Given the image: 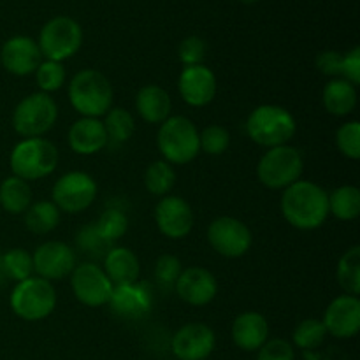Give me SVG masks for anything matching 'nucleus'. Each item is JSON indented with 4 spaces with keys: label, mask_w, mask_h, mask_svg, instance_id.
Here are the masks:
<instances>
[{
    "label": "nucleus",
    "mask_w": 360,
    "mask_h": 360,
    "mask_svg": "<svg viewBox=\"0 0 360 360\" xmlns=\"http://www.w3.org/2000/svg\"><path fill=\"white\" fill-rule=\"evenodd\" d=\"M327 329L322 320L319 319H306L295 327L292 334V341L301 350H315L326 341Z\"/></svg>",
    "instance_id": "33"
},
{
    "label": "nucleus",
    "mask_w": 360,
    "mask_h": 360,
    "mask_svg": "<svg viewBox=\"0 0 360 360\" xmlns=\"http://www.w3.org/2000/svg\"><path fill=\"white\" fill-rule=\"evenodd\" d=\"M155 221L165 238L183 239L193 229V211L181 197L165 195L155 207Z\"/></svg>",
    "instance_id": "14"
},
{
    "label": "nucleus",
    "mask_w": 360,
    "mask_h": 360,
    "mask_svg": "<svg viewBox=\"0 0 360 360\" xmlns=\"http://www.w3.org/2000/svg\"><path fill=\"white\" fill-rule=\"evenodd\" d=\"M32 204V188L28 181L9 176L0 183V206L9 214H25Z\"/></svg>",
    "instance_id": "26"
},
{
    "label": "nucleus",
    "mask_w": 360,
    "mask_h": 360,
    "mask_svg": "<svg viewBox=\"0 0 360 360\" xmlns=\"http://www.w3.org/2000/svg\"><path fill=\"white\" fill-rule=\"evenodd\" d=\"M2 259L9 280L20 283V281L34 276V260H32V255L27 250L11 248L6 253H2Z\"/></svg>",
    "instance_id": "34"
},
{
    "label": "nucleus",
    "mask_w": 360,
    "mask_h": 360,
    "mask_svg": "<svg viewBox=\"0 0 360 360\" xmlns=\"http://www.w3.org/2000/svg\"><path fill=\"white\" fill-rule=\"evenodd\" d=\"M69 101L83 118H101L112 105V86L98 70H79L69 84Z\"/></svg>",
    "instance_id": "3"
},
{
    "label": "nucleus",
    "mask_w": 360,
    "mask_h": 360,
    "mask_svg": "<svg viewBox=\"0 0 360 360\" xmlns=\"http://www.w3.org/2000/svg\"><path fill=\"white\" fill-rule=\"evenodd\" d=\"M35 81L42 94H53L60 90L65 83V67L60 62H51V60H42L41 65L35 70Z\"/></svg>",
    "instance_id": "35"
},
{
    "label": "nucleus",
    "mask_w": 360,
    "mask_h": 360,
    "mask_svg": "<svg viewBox=\"0 0 360 360\" xmlns=\"http://www.w3.org/2000/svg\"><path fill=\"white\" fill-rule=\"evenodd\" d=\"M329 214L341 221H352L360 214V190L354 185L338 186L329 193Z\"/></svg>",
    "instance_id": "28"
},
{
    "label": "nucleus",
    "mask_w": 360,
    "mask_h": 360,
    "mask_svg": "<svg viewBox=\"0 0 360 360\" xmlns=\"http://www.w3.org/2000/svg\"><path fill=\"white\" fill-rule=\"evenodd\" d=\"M341 77L357 86L360 83V48L355 46L350 51L343 55V65H341Z\"/></svg>",
    "instance_id": "43"
},
{
    "label": "nucleus",
    "mask_w": 360,
    "mask_h": 360,
    "mask_svg": "<svg viewBox=\"0 0 360 360\" xmlns=\"http://www.w3.org/2000/svg\"><path fill=\"white\" fill-rule=\"evenodd\" d=\"M108 278L115 287L130 285L139 281V259L136 253L125 246H112L104 257V267Z\"/></svg>",
    "instance_id": "23"
},
{
    "label": "nucleus",
    "mask_w": 360,
    "mask_h": 360,
    "mask_svg": "<svg viewBox=\"0 0 360 360\" xmlns=\"http://www.w3.org/2000/svg\"><path fill=\"white\" fill-rule=\"evenodd\" d=\"M217 345V338L206 323L192 322L176 330L172 336V354L179 360H204L211 355Z\"/></svg>",
    "instance_id": "15"
},
{
    "label": "nucleus",
    "mask_w": 360,
    "mask_h": 360,
    "mask_svg": "<svg viewBox=\"0 0 360 360\" xmlns=\"http://www.w3.org/2000/svg\"><path fill=\"white\" fill-rule=\"evenodd\" d=\"M181 260L174 255H160L155 264V278L162 287H172L178 281L179 274H181Z\"/></svg>",
    "instance_id": "40"
},
{
    "label": "nucleus",
    "mask_w": 360,
    "mask_h": 360,
    "mask_svg": "<svg viewBox=\"0 0 360 360\" xmlns=\"http://www.w3.org/2000/svg\"><path fill=\"white\" fill-rule=\"evenodd\" d=\"M7 274H6V267H4V259H2V252H0V287L7 283Z\"/></svg>",
    "instance_id": "44"
},
{
    "label": "nucleus",
    "mask_w": 360,
    "mask_h": 360,
    "mask_svg": "<svg viewBox=\"0 0 360 360\" xmlns=\"http://www.w3.org/2000/svg\"><path fill=\"white\" fill-rule=\"evenodd\" d=\"M51 197V202L63 213H81L97 199V183L86 172H67L55 181Z\"/></svg>",
    "instance_id": "10"
},
{
    "label": "nucleus",
    "mask_w": 360,
    "mask_h": 360,
    "mask_svg": "<svg viewBox=\"0 0 360 360\" xmlns=\"http://www.w3.org/2000/svg\"><path fill=\"white\" fill-rule=\"evenodd\" d=\"M207 241L211 248L227 259H239L252 248V231L248 225L234 217L214 218L207 229Z\"/></svg>",
    "instance_id": "12"
},
{
    "label": "nucleus",
    "mask_w": 360,
    "mask_h": 360,
    "mask_svg": "<svg viewBox=\"0 0 360 360\" xmlns=\"http://www.w3.org/2000/svg\"><path fill=\"white\" fill-rule=\"evenodd\" d=\"M176 185V171L169 162L157 160L148 165L144 172V186L151 195L165 197L169 195Z\"/></svg>",
    "instance_id": "30"
},
{
    "label": "nucleus",
    "mask_w": 360,
    "mask_h": 360,
    "mask_svg": "<svg viewBox=\"0 0 360 360\" xmlns=\"http://www.w3.org/2000/svg\"><path fill=\"white\" fill-rule=\"evenodd\" d=\"M281 213L292 227L315 231L329 217V193L313 181L299 179L285 188L281 195Z\"/></svg>",
    "instance_id": "1"
},
{
    "label": "nucleus",
    "mask_w": 360,
    "mask_h": 360,
    "mask_svg": "<svg viewBox=\"0 0 360 360\" xmlns=\"http://www.w3.org/2000/svg\"><path fill=\"white\" fill-rule=\"evenodd\" d=\"M76 245L84 255H90L98 259V257H105V253L112 248L111 243L105 241L98 231L95 229V224H88L77 232L76 236Z\"/></svg>",
    "instance_id": "37"
},
{
    "label": "nucleus",
    "mask_w": 360,
    "mask_h": 360,
    "mask_svg": "<svg viewBox=\"0 0 360 360\" xmlns=\"http://www.w3.org/2000/svg\"><path fill=\"white\" fill-rule=\"evenodd\" d=\"M336 146L350 160L360 158V123L352 120L341 125L336 132Z\"/></svg>",
    "instance_id": "38"
},
{
    "label": "nucleus",
    "mask_w": 360,
    "mask_h": 360,
    "mask_svg": "<svg viewBox=\"0 0 360 360\" xmlns=\"http://www.w3.org/2000/svg\"><path fill=\"white\" fill-rule=\"evenodd\" d=\"M11 309L25 322H39L55 311L56 292L51 281L30 276L20 281L11 292Z\"/></svg>",
    "instance_id": "7"
},
{
    "label": "nucleus",
    "mask_w": 360,
    "mask_h": 360,
    "mask_svg": "<svg viewBox=\"0 0 360 360\" xmlns=\"http://www.w3.org/2000/svg\"><path fill=\"white\" fill-rule=\"evenodd\" d=\"M108 134L98 118H79L69 129V146L77 155H95L108 146Z\"/></svg>",
    "instance_id": "21"
},
{
    "label": "nucleus",
    "mask_w": 360,
    "mask_h": 360,
    "mask_svg": "<svg viewBox=\"0 0 360 360\" xmlns=\"http://www.w3.org/2000/svg\"><path fill=\"white\" fill-rule=\"evenodd\" d=\"M158 151L171 165H185L200 153L199 130L185 116H169L157 134Z\"/></svg>",
    "instance_id": "4"
},
{
    "label": "nucleus",
    "mask_w": 360,
    "mask_h": 360,
    "mask_svg": "<svg viewBox=\"0 0 360 360\" xmlns=\"http://www.w3.org/2000/svg\"><path fill=\"white\" fill-rule=\"evenodd\" d=\"M112 311L122 319L136 320L150 313L153 306L151 287L143 281H136L130 285H120L112 288L111 299L108 302Z\"/></svg>",
    "instance_id": "20"
},
{
    "label": "nucleus",
    "mask_w": 360,
    "mask_h": 360,
    "mask_svg": "<svg viewBox=\"0 0 360 360\" xmlns=\"http://www.w3.org/2000/svg\"><path fill=\"white\" fill-rule=\"evenodd\" d=\"M327 334L338 340H350L360 329V301L355 295H340L327 306L323 313Z\"/></svg>",
    "instance_id": "18"
},
{
    "label": "nucleus",
    "mask_w": 360,
    "mask_h": 360,
    "mask_svg": "<svg viewBox=\"0 0 360 360\" xmlns=\"http://www.w3.org/2000/svg\"><path fill=\"white\" fill-rule=\"evenodd\" d=\"M297 123L288 109L276 104H264L253 109L246 122L250 139L264 148L283 146L294 137Z\"/></svg>",
    "instance_id": "2"
},
{
    "label": "nucleus",
    "mask_w": 360,
    "mask_h": 360,
    "mask_svg": "<svg viewBox=\"0 0 360 360\" xmlns=\"http://www.w3.org/2000/svg\"><path fill=\"white\" fill-rule=\"evenodd\" d=\"M35 276L48 281H60L70 276L76 264V252L62 241L42 243L32 253Z\"/></svg>",
    "instance_id": "13"
},
{
    "label": "nucleus",
    "mask_w": 360,
    "mask_h": 360,
    "mask_svg": "<svg viewBox=\"0 0 360 360\" xmlns=\"http://www.w3.org/2000/svg\"><path fill=\"white\" fill-rule=\"evenodd\" d=\"M199 144L200 151L211 157H218V155H224L231 146V134L225 127L210 125L202 132H199Z\"/></svg>",
    "instance_id": "36"
},
{
    "label": "nucleus",
    "mask_w": 360,
    "mask_h": 360,
    "mask_svg": "<svg viewBox=\"0 0 360 360\" xmlns=\"http://www.w3.org/2000/svg\"><path fill=\"white\" fill-rule=\"evenodd\" d=\"M341 65H343V53L340 51H322L316 56V69L326 76L341 77Z\"/></svg>",
    "instance_id": "42"
},
{
    "label": "nucleus",
    "mask_w": 360,
    "mask_h": 360,
    "mask_svg": "<svg viewBox=\"0 0 360 360\" xmlns=\"http://www.w3.org/2000/svg\"><path fill=\"white\" fill-rule=\"evenodd\" d=\"M338 283L343 288L345 294L355 295L360 294V246L355 245L348 248L341 255L338 262Z\"/></svg>",
    "instance_id": "29"
},
{
    "label": "nucleus",
    "mask_w": 360,
    "mask_h": 360,
    "mask_svg": "<svg viewBox=\"0 0 360 360\" xmlns=\"http://www.w3.org/2000/svg\"><path fill=\"white\" fill-rule=\"evenodd\" d=\"M176 292L179 299L190 306H206L217 297L218 281L213 273L204 267L192 266L183 269L176 281Z\"/></svg>",
    "instance_id": "19"
},
{
    "label": "nucleus",
    "mask_w": 360,
    "mask_h": 360,
    "mask_svg": "<svg viewBox=\"0 0 360 360\" xmlns=\"http://www.w3.org/2000/svg\"><path fill=\"white\" fill-rule=\"evenodd\" d=\"M257 360H295L294 347L290 345V341L281 340V338L266 341L259 348Z\"/></svg>",
    "instance_id": "41"
},
{
    "label": "nucleus",
    "mask_w": 360,
    "mask_h": 360,
    "mask_svg": "<svg viewBox=\"0 0 360 360\" xmlns=\"http://www.w3.org/2000/svg\"><path fill=\"white\" fill-rule=\"evenodd\" d=\"M239 2H241V4H248V6H250V4H255L257 0H239Z\"/></svg>",
    "instance_id": "45"
},
{
    "label": "nucleus",
    "mask_w": 360,
    "mask_h": 360,
    "mask_svg": "<svg viewBox=\"0 0 360 360\" xmlns=\"http://www.w3.org/2000/svg\"><path fill=\"white\" fill-rule=\"evenodd\" d=\"M269 336V323L266 316L257 311L241 313L232 323V341L245 352H255Z\"/></svg>",
    "instance_id": "22"
},
{
    "label": "nucleus",
    "mask_w": 360,
    "mask_h": 360,
    "mask_svg": "<svg viewBox=\"0 0 360 360\" xmlns=\"http://www.w3.org/2000/svg\"><path fill=\"white\" fill-rule=\"evenodd\" d=\"M37 44L42 58L62 63L79 51L83 44V28L69 16L51 18L42 27Z\"/></svg>",
    "instance_id": "9"
},
{
    "label": "nucleus",
    "mask_w": 360,
    "mask_h": 360,
    "mask_svg": "<svg viewBox=\"0 0 360 360\" xmlns=\"http://www.w3.org/2000/svg\"><path fill=\"white\" fill-rule=\"evenodd\" d=\"M172 102L167 91L157 84H146L136 95L137 115L151 125H162L171 116Z\"/></svg>",
    "instance_id": "24"
},
{
    "label": "nucleus",
    "mask_w": 360,
    "mask_h": 360,
    "mask_svg": "<svg viewBox=\"0 0 360 360\" xmlns=\"http://www.w3.org/2000/svg\"><path fill=\"white\" fill-rule=\"evenodd\" d=\"M304 172V158L290 144L269 148L257 164V178L266 188L285 190L299 181Z\"/></svg>",
    "instance_id": "6"
},
{
    "label": "nucleus",
    "mask_w": 360,
    "mask_h": 360,
    "mask_svg": "<svg viewBox=\"0 0 360 360\" xmlns=\"http://www.w3.org/2000/svg\"><path fill=\"white\" fill-rule=\"evenodd\" d=\"M323 108L333 116H348L357 108V86L343 77H334L323 88Z\"/></svg>",
    "instance_id": "25"
},
{
    "label": "nucleus",
    "mask_w": 360,
    "mask_h": 360,
    "mask_svg": "<svg viewBox=\"0 0 360 360\" xmlns=\"http://www.w3.org/2000/svg\"><path fill=\"white\" fill-rule=\"evenodd\" d=\"M217 90V76L204 63L185 67L179 74L178 91L183 101L192 108H204L213 102Z\"/></svg>",
    "instance_id": "17"
},
{
    "label": "nucleus",
    "mask_w": 360,
    "mask_h": 360,
    "mask_svg": "<svg viewBox=\"0 0 360 360\" xmlns=\"http://www.w3.org/2000/svg\"><path fill=\"white\" fill-rule=\"evenodd\" d=\"M108 139L115 143H127L136 132V120L125 108H111L105 112L104 122Z\"/></svg>",
    "instance_id": "31"
},
{
    "label": "nucleus",
    "mask_w": 360,
    "mask_h": 360,
    "mask_svg": "<svg viewBox=\"0 0 360 360\" xmlns=\"http://www.w3.org/2000/svg\"><path fill=\"white\" fill-rule=\"evenodd\" d=\"M58 164V150L44 137L23 139L13 148L9 165L13 176L25 181H37L51 174Z\"/></svg>",
    "instance_id": "5"
},
{
    "label": "nucleus",
    "mask_w": 360,
    "mask_h": 360,
    "mask_svg": "<svg viewBox=\"0 0 360 360\" xmlns=\"http://www.w3.org/2000/svg\"><path fill=\"white\" fill-rule=\"evenodd\" d=\"M0 62L13 76H28L35 72L42 62L37 41L28 35H14L7 39L0 51Z\"/></svg>",
    "instance_id": "16"
},
{
    "label": "nucleus",
    "mask_w": 360,
    "mask_h": 360,
    "mask_svg": "<svg viewBox=\"0 0 360 360\" xmlns=\"http://www.w3.org/2000/svg\"><path fill=\"white\" fill-rule=\"evenodd\" d=\"M72 294L81 304L88 308H101L111 299L115 285L108 278L105 271L94 262H84L74 267L70 273Z\"/></svg>",
    "instance_id": "11"
},
{
    "label": "nucleus",
    "mask_w": 360,
    "mask_h": 360,
    "mask_svg": "<svg viewBox=\"0 0 360 360\" xmlns=\"http://www.w3.org/2000/svg\"><path fill=\"white\" fill-rule=\"evenodd\" d=\"M206 42L199 35H188L181 41L178 48V56L185 67L190 65H200L206 56Z\"/></svg>",
    "instance_id": "39"
},
{
    "label": "nucleus",
    "mask_w": 360,
    "mask_h": 360,
    "mask_svg": "<svg viewBox=\"0 0 360 360\" xmlns=\"http://www.w3.org/2000/svg\"><path fill=\"white\" fill-rule=\"evenodd\" d=\"M58 118V108L51 95L32 94L20 101L13 112V127L21 137H42L55 127Z\"/></svg>",
    "instance_id": "8"
},
{
    "label": "nucleus",
    "mask_w": 360,
    "mask_h": 360,
    "mask_svg": "<svg viewBox=\"0 0 360 360\" xmlns=\"http://www.w3.org/2000/svg\"><path fill=\"white\" fill-rule=\"evenodd\" d=\"M95 229L105 241L112 245L122 236H125L127 229H129V218H127L125 211L120 207H109V210L102 211L98 220L95 221Z\"/></svg>",
    "instance_id": "32"
},
{
    "label": "nucleus",
    "mask_w": 360,
    "mask_h": 360,
    "mask_svg": "<svg viewBox=\"0 0 360 360\" xmlns=\"http://www.w3.org/2000/svg\"><path fill=\"white\" fill-rule=\"evenodd\" d=\"M60 213L62 211L51 202V200H39L32 202L30 207L25 211V225L32 234L44 236L55 231L60 224Z\"/></svg>",
    "instance_id": "27"
}]
</instances>
